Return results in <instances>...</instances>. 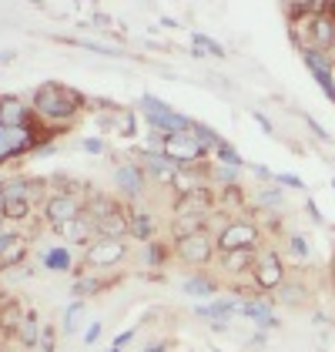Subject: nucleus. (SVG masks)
<instances>
[{"label":"nucleus","instance_id":"nucleus-28","mask_svg":"<svg viewBox=\"0 0 335 352\" xmlns=\"http://www.w3.org/2000/svg\"><path fill=\"white\" fill-rule=\"evenodd\" d=\"M285 248H288V255L299 258V262L312 258V248H308V242L302 239V235H288V239H285Z\"/></svg>","mask_w":335,"mask_h":352},{"label":"nucleus","instance_id":"nucleus-13","mask_svg":"<svg viewBox=\"0 0 335 352\" xmlns=\"http://www.w3.org/2000/svg\"><path fill=\"white\" fill-rule=\"evenodd\" d=\"M47 178H30V175H14L7 182H0V201L3 198H27V201H44L47 195Z\"/></svg>","mask_w":335,"mask_h":352},{"label":"nucleus","instance_id":"nucleus-14","mask_svg":"<svg viewBox=\"0 0 335 352\" xmlns=\"http://www.w3.org/2000/svg\"><path fill=\"white\" fill-rule=\"evenodd\" d=\"M302 57H305V67L312 71V78L322 87V94L335 104V67H332V60H329V54L308 47V51H302Z\"/></svg>","mask_w":335,"mask_h":352},{"label":"nucleus","instance_id":"nucleus-35","mask_svg":"<svg viewBox=\"0 0 335 352\" xmlns=\"http://www.w3.org/2000/svg\"><path fill=\"white\" fill-rule=\"evenodd\" d=\"M81 148L84 151H91V155H104V141H101V138H84Z\"/></svg>","mask_w":335,"mask_h":352},{"label":"nucleus","instance_id":"nucleus-6","mask_svg":"<svg viewBox=\"0 0 335 352\" xmlns=\"http://www.w3.org/2000/svg\"><path fill=\"white\" fill-rule=\"evenodd\" d=\"M218 252H258L262 248V228L249 218H231L215 232Z\"/></svg>","mask_w":335,"mask_h":352},{"label":"nucleus","instance_id":"nucleus-34","mask_svg":"<svg viewBox=\"0 0 335 352\" xmlns=\"http://www.w3.org/2000/svg\"><path fill=\"white\" fill-rule=\"evenodd\" d=\"M275 182H279V185H285V188H295V191L305 188V182H302L299 175H275Z\"/></svg>","mask_w":335,"mask_h":352},{"label":"nucleus","instance_id":"nucleus-10","mask_svg":"<svg viewBox=\"0 0 335 352\" xmlns=\"http://www.w3.org/2000/svg\"><path fill=\"white\" fill-rule=\"evenodd\" d=\"M114 188H117V198H124L128 205L141 201L148 195V175L138 162H117L114 164Z\"/></svg>","mask_w":335,"mask_h":352},{"label":"nucleus","instance_id":"nucleus-21","mask_svg":"<svg viewBox=\"0 0 335 352\" xmlns=\"http://www.w3.org/2000/svg\"><path fill=\"white\" fill-rule=\"evenodd\" d=\"M30 215H34V201H27V198H3L0 201V218L10 225H24Z\"/></svg>","mask_w":335,"mask_h":352},{"label":"nucleus","instance_id":"nucleus-8","mask_svg":"<svg viewBox=\"0 0 335 352\" xmlns=\"http://www.w3.org/2000/svg\"><path fill=\"white\" fill-rule=\"evenodd\" d=\"M47 138H41L37 121L27 128H3L0 124V164H7L10 158H24L30 151H37Z\"/></svg>","mask_w":335,"mask_h":352},{"label":"nucleus","instance_id":"nucleus-24","mask_svg":"<svg viewBox=\"0 0 335 352\" xmlns=\"http://www.w3.org/2000/svg\"><path fill=\"white\" fill-rule=\"evenodd\" d=\"M218 258H222V272L228 275H249L255 252H218Z\"/></svg>","mask_w":335,"mask_h":352},{"label":"nucleus","instance_id":"nucleus-5","mask_svg":"<svg viewBox=\"0 0 335 352\" xmlns=\"http://www.w3.org/2000/svg\"><path fill=\"white\" fill-rule=\"evenodd\" d=\"M138 108H141V118L148 121V128H151V131L178 135V131H192V124H195L188 114L174 111L171 104H165L161 98H154V94H141Z\"/></svg>","mask_w":335,"mask_h":352},{"label":"nucleus","instance_id":"nucleus-26","mask_svg":"<svg viewBox=\"0 0 335 352\" xmlns=\"http://www.w3.org/2000/svg\"><path fill=\"white\" fill-rule=\"evenodd\" d=\"M165 258H168V248L161 242H141V262L144 265H151V269H161L165 265Z\"/></svg>","mask_w":335,"mask_h":352},{"label":"nucleus","instance_id":"nucleus-42","mask_svg":"<svg viewBox=\"0 0 335 352\" xmlns=\"http://www.w3.org/2000/svg\"><path fill=\"white\" fill-rule=\"evenodd\" d=\"M7 60H14V54H10V51H3V54H0V64H7Z\"/></svg>","mask_w":335,"mask_h":352},{"label":"nucleus","instance_id":"nucleus-1","mask_svg":"<svg viewBox=\"0 0 335 352\" xmlns=\"http://www.w3.org/2000/svg\"><path fill=\"white\" fill-rule=\"evenodd\" d=\"M84 104H87V98H84L81 91H74V87H67V84H60V81L37 84L34 94H30V108L37 114V121L54 124V128L71 124L84 111Z\"/></svg>","mask_w":335,"mask_h":352},{"label":"nucleus","instance_id":"nucleus-43","mask_svg":"<svg viewBox=\"0 0 335 352\" xmlns=\"http://www.w3.org/2000/svg\"><path fill=\"white\" fill-rule=\"evenodd\" d=\"M108 352H121V349H117V346H111V349H108Z\"/></svg>","mask_w":335,"mask_h":352},{"label":"nucleus","instance_id":"nucleus-30","mask_svg":"<svg viewBox=\"0 0 335 352\" xmlns=\"http://www.w3.org/2000/svg\"><path fill=\"white\" fill-rule=\"evenodd\" d=\"M258 208H281L285 205V191H275V188H265V191H258Z\"/></svg>","mask_w":335,"mask_h":352},{"label":"nucleus","instance_id":"nucleus-3","mask_svg":"<svg viewBox=\"0 0 335 352\" xmlns=\"http://www.w3.org/2000/svg\"><path fill=\"white\" fill-rule=\"evenodd\" d=\"M84 208L91 212L94 225H97V235H121L128 239V228H131V205L124 198H111V195H97V198H87Z\"/></svg>","mask_w":335,"mask_h":352},{"label":"nucleus","instance_id":"nucleus-20","mask_svg":"<svg viewBox=\"0 0 335 352\" xmlns=\"http://www.w3.org/2000/svg\"><path fill=\"white\" fill-rule=\"evenodd\" d=\"M41 265L44 272H71L74 269V252L71 245H51L41 252Z\"/></svg>","mask_w":335,"mask_h":352},{"label":"nucleus","instance_id":"nucleus-46","mask_svg":"<svg viewBox=\"0 0 335 352\" xmlns=\"http://www.w3.org/2000/svg\"><path fill=\"white\" fill-rule=\"evenodd\" d=\"M332 185H335V178H332Z\"/></svg>","mask_w":335,"mask_h":352},{"label":"nucleus","instance_id":"nucleus-4","mask_svg":"<svg viewBox=\"0 0 335 352\" xmlns=\"http://www.w3.org/2000/svg\"><path fill=\"white\" fill-rule=\"evenodd\" d=\"M124 258H128V242H124L121 235H97V239H91V242L84 245L81 265H78L74 275H81V272L117 269Z\"/></svg>","mask_w":335,"mask_h":352},{"label":"nucleus","instance_id":"nucleus-41","mask_svg":"<svg viewBox=\"0 0 335 352\" xmlns=\"http://www.w3.org/2000/svg\"><path fill=\"white\" fill-rule=\"evenodd\" d=\"M144 352H168V346H165V342H154V346H148Z\"/></svg>","mask_w":335,"mask_h":352},{"label":"nucleus","instance_id":"nucleus-15","mask_svg":"<svg viewBox=\"0 0 335 352\" xmlns=\"http://www.w3.org/2000/svg\"><path fill=\"white\" fill-rule=\"evenodd\" d=\"M37 121L34 108H27L17 94H0V124L3 128H27Z\"/></svg>","mask_w":335,"mask_h":352},{"label":"nucleus","instance_id":"nucleus-39","mask_svg":"<svg viewBox=\"0 0 335 352\" xmlns=\"http://www.w3.org/2000/svg\"><path fill=\"white\" fill-rule=\"evenodd\" d=\"M251 118H255V121H258V124H262V128H265V131H272V121H268V118H265V114H262V111H255V114H251Z\"/></svg>","mask_w":335,"mask_h":352},{"label":"nucleus","instance_id":"nucleus-45","mask_svg":"<svg viewBox=\"0 0 335 352\" xmlns=\"http://www.w3.org/2000/svg\"><path fill=\"white\" fill-rule=\"evenodd\" d=\"M0 228H3V218H0Z\"/></svg>","mask_w":335,"mask_h":352},{"label":"nucleus","instance_id":"nucleus-11","mask_svg":"<svg viewBox=\"0 0 335 352\" xmlns=\"http://www.w3.org/2000/svg\"><path fill=\"white\" fill-rule=\"evenodd\" d=\"M27 255H30V235L0 228V272H10V269H17V265H24Z\"/></svg>","mask_w":335,"mask_h":352},{"label":"nucleus","instance_id":"nucleus-27","mask_svg":"<svg viewBox=\"0 0 335 352\" xmlns=\"http://www.w3.org/2000/svg\"><path fill=\"white\" fill-rule=\"evenodd\" d=\"M192 41H195V57H205V54H211V57H224V47L218 44V41H211L208 34H201V30H195V34H192Z\"/></svg>","mask_w":335,"mask_h":352},{"label":"nucleus","instance_id":"nucleus-38","mask_svg":"<svg viewBox=\"0 0 335 352\" xmlns=\"http://www.w3.org/2000/svg\"><path fill=\"white\" fill-rule=\"evenodd\" d=\"M305 124L312 128V131H315V138H319V141H329V131H325V128H322L319 121H312V118H305Z\"/></svg>","mask_w":335,"mask_h":352},{"label":"nucleus","instance_id":"nucleus-12","mask_svg":"<svg viewBox=\"0 0 335 352\" xmlns=\"http://www.w3.org/2000/svg\"><path fill=\"white\" fill-rule=\"evenodd\" d=\"M138 164L144 168V175H148V178H154V182H161V185H171V188H174L178 175L185 171V168H178V164L171 162L168 155H161L158 148H151V151H138Z\"/></svg>","mask_w":335,"mask_h":352},{"label":"nucleus","instance_id":"nucleus-7","mask_svg":"<svg viewBox=\"0 0 335 352\" xmlns=\"http://www.w3.org/2000/svg\"><path fill=\"white\" fill-rule=\"evenodd\" d=\"M249 278H251V289L255 292H275L281 282H285V262H281L279 252L272 248H258L255 252V262L249 269Z\"/></svg>","mask_w":335,"mask_h":352},{"label":"nucleus","instance_id":"nucleus-44","mask_svg":"<svg viewBox=\"0 0 335 352\" xmlns=\"http://www.w3.org/2000/svg\"><path fill=\"white\" fill-rule=\"evenodd\" d=\"M285 3H288V7H292V3H295V0H285Z\"/></svg>","mask_w":335,"mask_h":352},{"label":"nucleus","instance_id":"nucleus-18","mask_svg":"<svg viewBox=\"0 0 335 352\" xmlns=\"http://www.w3.org/2000/svg\"><path fill=\"white\" fill-rule=\"evenodd\" d=\"M24 316H27V309L17 302V298H0V332L7 336V339H14L17 336V329L24 322Z\"/></svg>","mask_w":335,"mask_h":352},{"label":"nucleus","instance_id":"nucleus-2","mask_svg":"<svg viewBox=\"0 0 335 352\" xmlns=\"http://www.w3.org/2000/svg\"><path fill=\"white\" fill-rule=\"evenodd\" d=\"M171 255L188 265V269H205L218 258V245H215V232L208 228H192V232H178L171 242Z\"/></svg>","mask_w":335,"mask_h":352},{"label":"nucleus","instance_id":"nucleus-9","mask_svg":"<svg viewBox=\"0 0 335 352\" xmlns=\"http://www.w3.org/2000/svg\"><path fill=\"white\" fill-rule=\"evenodd\" d=\"M81 212H84V198L71 188H57L41 201V215H44V221L51 228H60L64 221H71V218L81 215Z\"/></svg>","mask_w":335,"mask_h":352},{"label":"nucleus","instance_id":"nucleus-32","mask_svg":"<svg viewBox=\"0 0 335 352\" xmlns=\"http://www.w3.org/2000/svg\"><path fill=\"white\" fill-rule=\"evenodd\" d=\"M81 309H84V298H74V302H71V305H67V312H64V325H60V329H64V332H74V329H78V316H81Z\"/></svg>","mask_w":335,"mask_h":352},{"label":"nucleus","instance_id":"nucleus-31","mask_svg":"<svg viewBox=\"0 0 335 352\" xmlns=\"http://www.w3.org/2000/svg\"><path fill=\"white\" fill-rule=\"evenodd\" d=\"M275 292H279V298L281 302H288V305H299V302L305 298V289H302V285H285V282H281Z\"/></svg>","mask_w":335,"mask_h":352},{"label":"nucleus","instance_id":"nucleus-19","mask_svg":"<svg viewBox=\"0 0 335 352\" xmlns=\"http://www.w3.org/2000/svg\"><path fill=\"white\" fill-rule=\"evenodd\" d=\"M238 316L251 319V322L262 325V329H275V325H279L272 305H268V298H249V302H242V305H238Z\"/></svg>","mask_w":335,"mask_h":352},{"label":"nucleus","instance_id":"nucleus-25","mask_svg":"<svg viewBox=\"0 0 335 352\" xmlns=\"http://www.w3.org/2000/svg\"><path fill=\"white\" fill-rule=\"evenodd\" d=\"M41 329H44V325L37 322V316L27 312L24 322H21V329H17V336H14L17 346H21V349H37V342H41Z\"/></svg>","mask_w":335,"mask_h":352},{"label":"nucleus","instance_id":"nucleus-22","mask_svg":"<svg viewBox=\"0 0 335 352\" xmlns=\"http://www.w3.org/2000/svg\"><path fill=\"white\" fill-rule=\"evenodd\" d=\"M154 232H158L154 215H148V212H131V228H128V239H135V242H151V239H154Z\"/></svg>","mask_w":335,"mask_h":352},{"label":"nucleus","instance_id":"nucleus-16","mask_svg":"<svg viewBox=\"0 0 335 352\" xmlns=\"http://www.w3.org/2000/svg\"><path fill=\"white\" fill-rule=\"evenodd\" d=\"M54 232L67 245H87L91 239H97V225H94V218H91V212H87V208H84L81 215H74L71 221H64V225H60V228H54Z\"/></svg>","mask_w":335,"mask_h":352},{"label":"nucleus","instance_id":"nucleus-29","mask_svg":"<svg viewBox=\"0 0 335 352\" xmlns=\"http://www.w3.org/2000/svg\"><path fill=\"white\" fill-rule=\"evenodd\" d=\"M215 155H218V162L235 164V168H242V164H245V162H242V155H238V151H235V148H231L224 138H218V144H215Z\"/></svg>","mask_w":335,"mask_h":352},{"label":"nucleus","instance_id":"nucleus-33","mask_svg":"<svg viewBox=\"0 0 335 352\" xmlns=\"http://www.w3.org/2000/svg\"><path fill=\"white\" fill-rule=\"evenodd\" d=\"M54 349H57V329H54V325H44V329H41L37 352H54Z\"/></svg>","mask_w":335,"mask_h":352},{"label":"nucleus","instance_id":"nucleus-36","mask_svg":"<svg viewBox=\"0 0 335 352\" xmlns=\"http://www.w3.org/2000/svg\"><path fill=\"white\" fill-rule=\"evenodd\" d=\"M101 332H104V325H101V322H91V325H87V332H84V342H87V346H94V342L101 339Z\"/></svg>","mask_w":335,"mask_h":352},{"label":"nucleus","instance_id":"nucleus-40","mask_svg":"<svg viewBox=\"0 0 335 352\" xmlns=\"http://www.w3.org/2000/svg\"><path fill=\"white\" fill-rule=\"evenodd\" d=\"M308 215H312V221H319V225H322V215H319V208H315V201H308Z\"/></svg>","mask_w":335,"mask_h":352},{"label":"nucleus","instance_id":"nucleus-23","mask_svg":"<svg viewBox=\"0 0 335 352\" xmlns=\"http://www.w3.org/2000/svg\"><path fill=\"white\" fill-rule=\"evenodd\" d=\"M185 292L192 298H211L218 292V282H215L211 275H205V272H195V275L185 278Z\"/></svg>","mask_w":335,"mask_h":352},{"label":"nucleus","instance_id":"nucleus-17","mask_svg":"<svg viewBox=\"0 0 335 352\" xmlns=\"http://www.w3.org/2000/svg\"><path fill=\"white\" fill-rule=\"evenodd\" d=\"M238 298H215V302H205V305H195V312L201 319H211V329H224V322L231 316H238Z\"/></svg>","mask_w":335,"mask_h":352},{"label":"nucleus","instance_id":"nucleus-37","mask_svg":"<svg viewBox=\"0 0 335 352\" xmlns=\"http://www.w3.org/2000/svg\"><path fill=\"white\" fill-rule=\"evenodd\" d=\"M135 336H138V329H124V332H117V336H114V346H117V349H124Z\"/></svg>","mask_w":335,"mask_h":352}]
</instances>
